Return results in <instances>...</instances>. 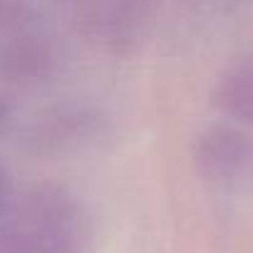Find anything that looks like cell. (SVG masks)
Returning a JSON list of instances; mask_svg holds the SVG:
<instances>
[{"label":"cell","mask_w":253,"mask_h":253,"mask_svg":"<svg viewBox=\"0 0 253 253\" xmlns=\"http://www.w3.org/2000/svg\"><path fill=\"white\" fill-rule=\"evenodd\" d=\"M89 223L62 186L35 184L13 199L0 226V253H84Z\"/></svg>","instance_id":"6da1fadb"},{"label":"cell","mask_w":253,"mask_h":253,"mask_svg":"<svg viewBox=\"0 0 253 253\" xmlns=\"http://www.w3.org/2000/svg\"><path fill=\"white\" fill-rule=\"evenodd\" d=\"M52 67L55 42L33 0H0V75L33 84Z\"/></svg>","instance_id":"7a4b0ae2"},{"label":"cell","mask_w":253,"mask_h":253,"mask_svg":"<svg viewBox=\"0 0 253 253\" xmlns=\"http://www.w3.org/2000/svg\"><path fill=\"white\" fill-rule=\"evenodd\" d=\"M196 171L216 186L236 189L253 181V139L231 124H211L194 142Z\"/></svg>","instance_id":"3957f363"},{"label":"cell","mask_w":253,"mask_h":253,"mask_svg":"<svg viewBox=\"0 0 253 253\" xmlns=\"http://www.w3.org/2000/svg\"><path fill=\"white\" fill-rule=\"evenodd\" d=\"M213 104L226 117L253 126V55L233 60L218 75Z\"/></svg>","instance_id":"277c9868"},{"label":"cell","mask_w":253,"mask_h":253,"mask_svg":"<svg viewBox=\"0 0 253 253\" xmlns=\"http://www.w3.org/2000/svg\"><path fill=\"white\" fill-rule=\"evenodd\" d=\"M15 194H13V181H10V174L8 169L0 164V226H3V218L8 216V209L13 204Z\"/></svg>","instance_id":"5b68a950"},{"label":"cell","mask_w":253,"mask_h":253,"mask_svg":"<svg viewBox=\"0 0 253 253\" xmlns=\"http://www.w3.org/2000/svg\"><path fill=\"white\" fill-rule=\"evenodd\" d=\"M60 3H72V5H75V3H77V0H60Z\"/></svg>","instance_id":"8992f818"}]
</instances>
